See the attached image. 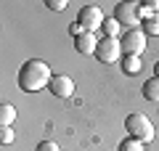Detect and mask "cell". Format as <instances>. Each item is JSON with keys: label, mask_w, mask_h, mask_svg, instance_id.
<instances>
[{"label": "cell", "mask_w": 159, "mask_h": 151, "mask_svg": "<svg viewBox=\"0 0 159 151\" xmlns=\"http://www.w3.org/2000/svg\"><path fill=\"white\" fill-rule=\"evenodd\" d=\"M122 72L125 74H138L143 69V61H141V56H122Z\"/></svg>", "instance_id": "8fae6325"}, {"label": "cell", "mask_w": 159, "mask_h": 151, "mask_svg": "<svg viewBox=\"0 0 159 151\" xmlns=\"http://www.w3.org/2000/svg\"><path fill=\"white\" fill-rule=\"evenodd\" d=\"M143 32H146V37H157L159 34V13H151L148 19H143Z\"/></svg>", "instance_id": "7c38bea8"}, {"label": "cell", "mask_w": 159, "mask_h": 151, "mask_svg": "<svg viewBox=\"0 0 159 151\" xmlns=\"http://www.w3.org/2000/svg\"><path fill=\"white\" fill-rule=\"evenodd\" d=\"M125 127H127V135L135 138V140H141V143H151L154 140V125H151V119H148L146 114H141V112L130 114V117L125 119Z\"/></svg>", "instance_id": "7a4b0ae2"}, {"label": "cell", "mask_w": 159, "mask_h": 151, "mask_svg": "<svg viewBox=\"0 0 159 151\" xmlns=\"http://www.w3.org/2000/svg\"><path fill=\"white\" fill-rule=\"evenodd\" d=\"M143 98L151 103H159V77H151L143 82Z\"/></svg>", "instance_id": "30bf717a"}, {"label": "cell", "mask_w": 159, "mask_h": 151, "mask_svg": "<svg viewBox=\"0 0 159 151\" xmlns=\"http://www.w3.org/2000/svg\"><path fill=\"white\" fill-rule=\"evenodd\" d=\"M122 43L119 40H111V37H101L98 40V48H96V58L101 64H117L122 61Z\"/></svg>", "instance_id": "277c9868"}, {"label": "cell", "mask_w": 159, "mask_h": 151, "mask_svg": "<svg viewBox=\"0 0 159 151\" xmlns=\"http://www.w3.org/2000/svg\"><path fill=\"white\" fill-rule=\"evenodd\" d=\"M0 122H3V127H11V125L16 122V109H13L11 103H3V106H0Z\"/></svg>", "instance_id": "4fadbf2b"}, {"label": "cell", "mask_w": 159, "mask_h": 151, "mask_svg": "<svg viewBox=\"0 0 159 151\" xmlns=\"http://www.w3.org/2000/svg\"><path fill=\"white\" fill-rule=\"evenodd\" d=\"M103 37H111V40H119L122 37V24L117 21L114 16H106V21H103Z\"/></svg>", "instance_id": "9c48e42d"}, {"label": "cell", "mask_w": 159, "mask_h": 151, "mask_svg": "<svg viewBox=\"0 0 159 151\" xmlns=\"http://www.w3.org/2000/svg\"><path fill=\"white\" fill-rule=\"evenodd\" d=\"M114 19H117L122 27H127V29H138V24H141L138 3H127V0L117 3V6H114Z\"/></svg>", "instance_id": "8992f818"}, {"label": "cell", "mask_w": 159, "mask_h": 151, "mask_svg": "<svg viewBox=\"0 0 159 151\" xmlns=\"http://www.w3.org/2000/svg\"><path fill=\"white\" fill-rule=\"evenodd\" d=\"M48 8H51V11H64L66 3H64V0H48Z\"/></svg>", "instance_id": "ac0fdd59"}, {"label": "cell", "mask_w": 159, "mask_h": 151, "mask_svg": "<svg viewBox=\"0 0 159 151\" xmlns=\"http://www.w3.org/2000/svg\"><path fill=\"white\" fill-rule=\"evenodd\" d=\"M13 140H16V135H13V130H11V127H3V130H0V143H3V146L13 143Z\"/></svg>", "instance_id": "9a60e30c"}, {"label": "cell", "mask_w": 159, "mask_h": 151, "mask_svg": "<svg viewBox=\"0 0 159 151\" xmlns=\"http://www.w3.org/2000/svg\"><path fill=\"white\" fill-rule=\"evenodd\" d=\"M69 34H72V37H74V40H77V37H80V34H85V29L80 27V24H77V21H72V24H69Z\"/></svg>", "instance_id": "e0dca14e"}, {"label": "cell", "mask_w": 159, "mask_h": 151, "mask_svg": "<svg viewBox=\"0 0 159 151\" xmlns=\"http://www.w3.org/2000/svg\"><path fill=\"white\" fill-rule=\"evenodd\" d=\"M103 21H106V16H103V11L98 6H82L77 13V24L85 32H96V29L103 27Z\"/></svg>", "instance_id": "5b68a950"}, {"label": "cell", "mask_w": 159, "mask_h": 151, "mask_svg": "<svg viewBox=\"0 0 159 151\" xmlns=\"http://www.w3.org/2000/svg\"><path fill=\"white\" fill-rule=\"evenodd\" d=\"M119 43H122V53L125 56H141L143 50H146V45H148V37H146L143 29H127L119 37Z\"/></svg>", "instance_id": "3957f363"}, {"label": "cell", "mask_w": 159, "mask_h": 151, "mask_svg": "<svg viewBox=\"0 0 159 151\" xmlns=\"http://www.w3.org/2000/svg\"><path fill=\"white\" fill-rule=\"evenodd\" d=\"M98 40L101 37H96V32H85V34H80V37L74 40V50L82 53V56H96Z\"/></svg>", "instance_id": "ba28073f"}, {"label": "cell", "mask_w": 159, "mask_h": 151, "mask_svg": "<svg viewBox=\"0 0 159 151\" xmlns=\"http://www.w3.org/2000/svg\"><path fill=\"white\" fill-rule=\"evenodd\" d=\"M34 151H61V149H58V143H56V140H40Z\"/></svg>", "instance_id": "2e32d148"}, {"label": "cell", "mask_w": 159, "mask_h": 151, "mask_svg": "<svg viewBox=\"0 0 159 151\" xmlns=\"http://www.w3.org/2000/svg\"><path fill=\"white\" fill-rule=\"evenodd\" d=\"M119 151H146V143H141V140H135V138L127 135V138L119 143Z\"/></svg>", "instance_id": "5bb4252c"}, {"label": "cell", "mask_w": 159, "mask_h": 151, "mask_svg": "<svg viewBox=\"0 0 159 151\" xmlns=\"http://www.w3.org/2000/svg\"><path fill=\"white\" fill-rule=\"evenodd\" d=\"M48 90H51L56 98H69V95L74 93V80H69V74H53Z\"/></svg>", "instance_id": "52a82bcc"}, {"label": "cell", "mask_w": 159, "mask_h": 151, "mask_svg": "<svg viewBox=\"0 0 159 151\" xmlns=\"http://www.w3.org/2000/svg\"><path fill=\"white\" fill-rule=\"evenodd\" d=\"M154 77H159V61H157V66H154Z\"/></svg>", "instance_id": "d6986e66"}, {"label": "cell", "mask_w": 159, "mask_h": 151, "mask_svg": "<svg viewBox=\"0 0 159 151\" xmlns=\"http://www.w3.org/2000/svg\"><path fill=\"white\" fill-rule=\"evenodd\" d=\"M19 88L24 90V93H37V90L48 88L53 80L51 74V66H48L43 58H29L27 64H21V69H19Z\"/></svg>", "instance_id": "6da1fadb"}]
</instances>
